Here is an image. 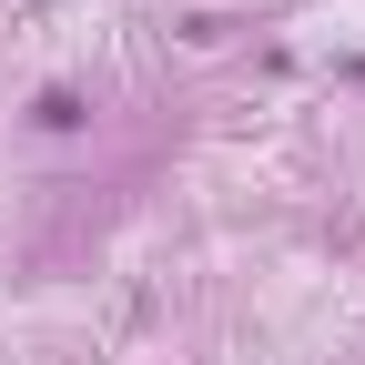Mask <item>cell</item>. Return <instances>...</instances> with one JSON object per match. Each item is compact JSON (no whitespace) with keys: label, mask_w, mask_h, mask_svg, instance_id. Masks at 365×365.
I'll return each instance as SVG.
<instances>
[{"label":"cell","mask_w":365,"mask_h":365,"mask_svg":"<svg viewBox=\"0 0 365 365\" xmlns=\"http://www.w3.org/2000/svg\"><path fill=\"white\" fill-rule=\"evenodd\" d=\"M81 122V91H41V132H71Z\"/></svg>","instance_id":"6da1fadb"}]
</instances>
